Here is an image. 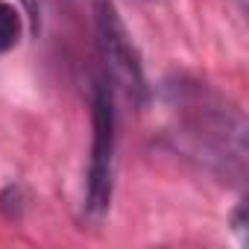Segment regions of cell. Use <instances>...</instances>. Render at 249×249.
I'll list each match as a JSON object with an SVG mask.
<instances>
[{
	"label": "cell",
	"instance_id": "obj_4",
	"mask_svg": "<svg viewBox=\"0 0 249 249\" xmlns=\"http://www.w3.org/2000/svg\"><path fill=\"white\" fill-rule=\"evenodd\" d=\"M27 6H30V21H33V30H38V6H36V0H27Z\"/></svg>",
	"mask_w": 249,
	"mask_h": 249
},
{
	"label": "cell",
	"instance_id": "obj_3",
	"mask_svg": "<svg viewBox=\"0 0 249 249\" xmlns=\"http://www.w3.org/2000/svg\"><path fill=\"white\" fill-rule=\"evenodd\" d=\"M24 33V15L9 0H0V53H9Z\"/></svg>",
	"mask_w": 249,
	"mask_h": 249
},
{
	"label": "cell",
	"instance_id": "obj_2",
	"mask_svg": "<svg viewBox=\"0 0 249 249\" xmlns=\"http://www.w3.org/2000/svg\"><path fill=\"white\" fill-rule=\"evenodd\" d=\"M94 36H97V53L106 68L108 85L120 94H126L135 106H141L147 100L141 53L111 0H97L94 3Z\"/></svg>",
	"mask_w": 249,
	"mask_h": 249
},
{
	"label": "cell",
	"instance_id": "obj_1",
	"mask_svg": "<svg viewBox=\"0 0 249 249\" xmlns=\"http://www.w3.org/2000/svg\"><path fill=\"white\" fill-rule=\"evenodd\" d=\"M91 161H88V182H85V214L100 220L114 194V156H117V108H114V88L108 79L94 82L91 100Z\"/></svg>",
	"mask_w": 249,
	"mask_h": 249
}]
</instances>
